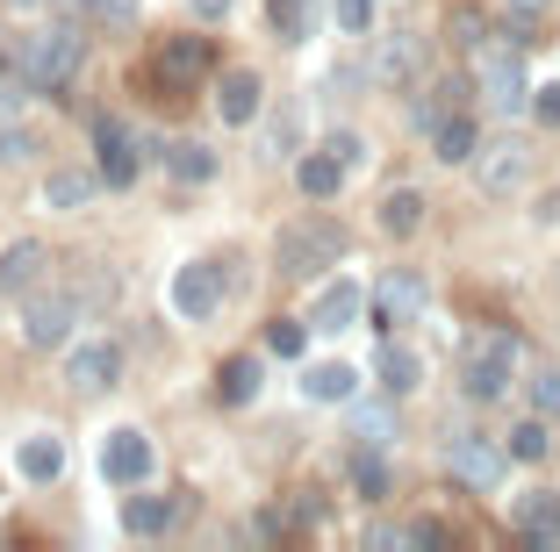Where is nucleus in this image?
I'll return each instance as SVG.
<instances>
[{
	"label": "nucleus",
	"mask_w": 560,
	"mask_h": 552,
	"mask_svg": "<svg viewBox=\"0 0 560 552\" xmlns=\"http://www.w3.org/2000/svg\"><path fill=\"white\" fill-rule=\"evenodd\" d=\"M475 80H481V94H489V108H503V115L525 108V94H532L525 72H517V44H511V36L475 50Z\"/></svg>",
	"instance_id": "obj_6"
},
{
	"label": "nucleus",
	"mask_w": 560,
	"mask_h": 552,
	"mask_svg": "<svg viewBox=\"0 0 560 552\" xmlns=\"http://www.w3.org/2000/svg\"><path fill=\"white\" fill-rule=\"evenodd\" d=\"M180 495H130V503H122V524H130L137 538H159V531H173V524H180Z\"/></svg>",
	"instance_id": "obj_17"
},
{
	"label": "nucleus",
	"mask_w": 560,
	"mask_h": 552,
	"mask_svg": "<svg viewBox=\"0 0 560 552\" xmlns=\"http://www.w3.org/2000/svg\"><path fill=\"white\" fill-rule=\"evenodd\" d=\"M302 388H310L316 402H352V388H360V374H352L346 359H324V366H310V374H302Z\"/></svg>",
	"instance_id": "obj_26"
},
{
	"label": "nucleus",
	"mask_w": 560,
	"mask_h": 552,
	"mask_svg": "<svg viewBox=\"0 0 560 552\" xmlns=\"http://www.w3.org/2000/svg\"><path fill=\"white\" fill-rule=\"evenodd\" d=\"M417 223H424V195H417V187H388V195H381V230H388V237H410Z\"/></svg>",
	"instance_id": "obj_27"
},
{
	"label": "nucleus",
	"mask_w": 560,
	"mask_h": 552,
	"mask_svg": "<svg viewBox=\"0 0 560 552\" xmlns=\"http://www.w3.org/2000/svg\"><path fill=\"white\" fill-rule=\"evenodd\" d=\"M259 72H245V66H231L223 72V80H215V115H223V122H252V115H259Z\"/></svg>",
	"instance_id": "obj_15"
},
{
	"label": "nucleus",
	"mask_w": 560,
	"mask_h": 552,
	"mask_svg": "<svg viewBox=\"0 0 560 552\" xmlns=\"http://www.w3.org/2000/svg\"><path fill=\"white\" fill-rule=\"evenodd\" d=\"M338 30L366 36V30H374V0H338Z\"/></svg>",
	"instance_id": "obj_35"
},
{
	"label": "nucleus",
	"mask_w": 560,
	"mask_h": 552,
	"mask_svg": "<svg viewBox=\"0 0 560 552\" xmlns=\"http://www.w3.org/2000/svg\"><path fill=\"white\" fill-rule=\"evenodd\" d=\"M159 72H165V86L209 80V72H215V44H209V36H165V44H159Z\"/></svg>",
	"instance_id": "obj_9"
},
{
	"label": "nucleus",
	"mask_w": 560,
	"mask_h": 552,
	"mask_svg": "<svg viewBox=\"0 0 560 552\" xmlns=\"http://www.w3.org/2000/svg\"><path fill=\"white\" fill-rule=\"evenodd\" d=\"M209 266H215V280H223V302L245 294V259H237V251H231V259H209Z\"/></svg>",
	"instance_id": "obj_37"
},
{
	"label": "nucleus",
	"mask_w": 560,
	"mask_h": 552,
	"mask_svg": "<svg viewBox=\"0 0 560 552\" xmlns=\"http://www.w3.org/2000/svg\"><path fill=\"white\" fill-rule=\"evenodd\" d=\"M302 344H310V324H295V316H273L266 324V352L273 359H302Z\"/></svg>",
	"instance_id": "obj_30"
},
{
	"label": "nucleus",
	"mask_w": 560,
	"mask_h": 552,
	"mask_svg": "<svg viewBox=\"0 0 560 552\" xmlns=\"http://www.w3.org/2000/svg\"><path fill=\"white\" fill-rule=\"evenodd\" d=\"M346 481L360 488L366 503H388V488H396V473H388V459H381V445H360V453L346 459Z\"/></svg>",
	"instance_id": "obj_19"
},
{
	"label": "nucleus",
	"mask_w": 560,
	"mask_h": 552,
	"mask_svg": "<svg viewBox=\"0 0 560 552\" xmlns=\"http://www.w3.org/2000/svg\"><path fill=\"white\" fill-rule=\"evenodd\" d=\"M360 438L366 445H388V416H381V409H366V416H360Z\"/></svg>",
	"instance_id": "obj_40"
},
{
	"label": "nucleus",
	"mask_w": 560,
	"mask_h": 552,
	"mask_svg": "<svg viewBox=\"0 0 560 552\" xmlns=\"http://www.w3.org/2000/svg\"><path fill=\"white\" fill-rule=\"evenodd\" d=\"M215 309H223V280H215V266L209 259L180 266V273H173V316H180V324H209Z\"/></svg>",
	"instance_id": "obj_7"
},
{
	"label": "nucleus",
	"mask_w": 560,
	"mask_h": 552,
	"mask_svg": "<svg viewBox=\"0 0 560 552\" xmlns=\"http://www.w3.org/2000/svg\"><path fill=\"white\" fill-rule=\"evenodd\" d=\"M116 374H122V352L108 338H94V344H72L66 352V380L80 395H101V388H116Z\"/></svg>",
	"instance_id": "obj_10"
},
{
	"label": "nucleus",
	"mask_w": 560,
	"mask_h": 552,
	"mask_svg": "<svg viewBox=\"0 0 560 552\" xmlns=\"http://www.w3.org/2000/svg\"><path fill=\"white\" fill-rule=\"evenodd\" d=\"M338 259H346V230L324 223V215L288 223V230H280V244H273V266L288 280H310V273H324V266H338Z\"/></svg>",
	"instance_id": "obj_2"
},
{
	"label": "nucleus",
	"mask_w": 560,
	"mask_h": 552,
	"mask_svg": "<svg viewBox=\"0 0 560 552\" xmlns=\"http://www.w3.org/2000/svg\"><path fill=\"white\" fill-rule=\"evenodd\" d=\"M532 115H539L546 130H560V86H532Z\"/></svg>",
	"instance_id": "obj_38"
},
{
	"label": "nucleus",
	"mask_w": 560,
	"mask_h": 552,
	"mask_svg": "<svg viewBox=\"0 0 560 552\" xmlns=\"http://www.w3.org/2000/svg\"><path fill=\"white\" fill-rule=\"evenodd\" d=\"M511 531L532 538V545H560V495L553 488H532L511 503Z\"/></svg>",
	"instance_id": "obj_11"
},
{
	"label": "nucleus",
	"mask_w": 560,
	"mask_h": 552,
	"mask_svg": "<svg viewBox=\"0 0 560 552\" xmlns=\"http://www.w3.org/2000/svg\"><path fill=\"white\" fill-rule=\"evenodd\" d=\"M553 453V431H546V416H525L511 431V459H546Z\"/></svg>",
	"instance_id": "obj_31"
},
{
	"label": "nucleus",
	"mask_w": 560,
	"mask_h": 552,
	"mask_svg": "<svg viewBox=\"0 0 560 552\" xmlns=\"http://www.w3.org/2000/svg\"><path fill=\"white\" fill-rule=\"evenodd\" d=\"M453 44H460V50H481V8H460V15H453Z\"/></svg>",
	"instance_id": "obj_36"
},
{
	"label": "nucleus",
	"mask_w": 560,
	"mask_h": 552,
	"mask_svg": "<svg viewBox=\"0 0 560 552\" xmlns=\"http://www.w3.org/2000/svg\"><path fill=\"white\" fill-rule=\"evenodd\" d=\"M374 374H381V388H388V395H410L417 380H424V359H417L410 344H388V352L374 359Z\"/></svg>",
	"instance_id": "obj_25"
},
{
	"label": "nucleus",
	"mask_w": 560,
	"mask_h": 552,
	"mask_svg": "<svg viewBox=\"0 0 560 552\" xmlns=\"http://www.w3.org/2000/svg\"><path fill=\"white\" fill-rule=\"evenodd\" d=\"M517 15H546V8H553V0H511Z\"/></svg>",
	"instance_id": "obj_42"
},
{
	"label": "nucleus",
	"mask_w": 560,
	"mask_h": 552,
	"mask_svg": "<svg viewBox=\"0 0 560 552\" xmlns=\"http://www.w3.org/2000/svg\"><path fill=\"white\" fill-rule=\"evenodd\" d=\"M44 273H50V251L36 237H15L8 251H0V294H30V287H44Z\"/></svg>",
	"instance_id": "obj_13"
},
{
	"label": "nucleus",
	"mask_w": 560,
	"mask_h": 552,
	"mask_svg": "<svg viewBox=\"0 0 560 552\" xmlns=\"http://www.w3.org/2000/svg\"><path fill=\"white\" fill-rule=\"evenodd\" d=\"M159 158H165V173H173V179H187V187H209V179H215V151H209V144H195V137L165 144Z\"/></svg>",
	"instance_id": "obj_20"
},
{
	"label": "nucleus",
	"mask_w": 560,
	"mask_h": 552,
	"mask_svg": "<svg viewBox=\"0 0 560 552\" xmlns=\"http://www.w3.org/2000/svg\"><path fill=\"white\" fill-rule=\"evenodd\" d=\"M266 15H273V30L288 36V44H295V36H310L316 8H310V0H273V8H266Z\"/></svg>",
	"instance_id": "obj_32"
},
{
	"label": "nucleus",
	"mask_w": 560,
	"mask_h": 552,
	"mask_svg": "<svg viewBox=\"0 0 560 552\" xmlns=\"http://www.w3.org/2000/svg\"><path fill=\"white\" fill-rule=\"evenodd\" d=\"M424 302H431V287H424V273H410V266H402V273H388L374 287L381 324H417V316H424Z\"/></svg>",
	"instance_id": "obj_12"
},
{
	"label": "nucleus",
	"mask_w": 560,
	"mask_h": 552,
	"mask_svg": "<svg viewBox=\"0 0 560 552\" xmlns=\"http://www.w3.org/2000/svg\"><path fill=\"white\" fill-rule=\"evenodd\" d=\"M445 473L460 488H475V495H495L503 473H511V453L495 438H481V431H453V438H445Z\"/></svg>",
	"instance_id": "obj_3"
},
{
	"label": "nucleus",
	"mask_w": 560,
	"mask_h": 552,
	"mask_svg": "<svg viewBox=\"0 0 560 552\" xmlns=\"http://www.w3.org/2000/svg\"><path fill=\"white\" fill-rule=\"evenodd\" d=\"M417 58H424V50H417V36H396V44H381V58H374V72L381 80H417Z\"/></svg>",
	"instance_id": "obj_29"
},
{
	"label": "nucleus",
	"mask_w": 560,
	"mask_h": 552,
	"mask_svg": "<svg viewBox=\"0 0 560 552\" xmlns=\"http://www.w3.org/2000/svg\"><path fill=\"white\" fill-rule=\"evenodd\" d=\"M511 359H517L511 330L475 338V344H467V359H460V388L475 395V402H503V395H511Z\"/></svg>",
	"instance_id": "obj_4"
},
{
	"label": "nucleus",
	"mask_w": 560,
	"mask_h": 552,
	"mask_svg": "<svg viewBox=\"0 0 560 552\" xmlns=\"http://www.w3.org/2000/svg\"><path fill=\"white\" fill-rule=\"evenodd\" d=\"M94 187H101V173H80V165H50L44 173V201L50 209H86Z\"/></svg>",
	"instance_id": "obj_18"
},
{
	"label": "nucleus",
	"mask_w": 560,
	"mask_h": 552,
	"mask_svg": "<svg viewBox=\"0 0 560 552\" xmlns=\"http://www.w3.org/2000/svg\"><path fill=\"white\" fill-rule=\"evenodd\" d=\"M532 409H539L546 423L560 416V366H539V374H532Z\"/></svg>",
	"instance_id": "obj_33"
},
{
	"label": "nucleus",
	"mask_w": 560,
	"mask_h": 552,
	"mask_svg": "<svg viewBox=\"0 0 560 552\" xmlns=\"http://www.w3.org/2000/svg\"><path fill=\"white\" fill-rule=\"evenodd\" d=\"M431 158L439 165H467L475 158V122H467V115H439V122H431Z\"/></svg>",
	"instance_id": "obj_21"
},
{
	"label": "nucleus",
	"mask_w": 560,
	"mask_h": 552,
	"mask_svg": "<svg viewBox=\"0 0 560 552\" xmlns=\"http://www.w3.org/2000/svg\"><path fill=\"white\" fill-rule=\"evenodd\" d=\"M15 8H44V0H15Z\"/></svg>",
	"instance_id": "obj_43"
},
{
	"label": "nucleus",
	"mask_w": 560,
	"mask_h": 552,
	"mask_svg": "<svg viewBox=\"0 0 560 552\" xmlns=\"http://www.w3.org/2000/svg\"><path fill=\"white\" fill-rule=\"evenodd\" d=\"M72 8L94 22H137V0H72Z\"/></svg>",
	"instance_id": "obj_34"
},
{
	"label": "nucleus",
	"mask_w": 560,
	"mask_h": 552,
	"mask_svg": "<svg viewBox=\"0 0 560 552\" xmlns=\"http://www.w3.org/2000/svg\"><path fill=\"white\" fill-rule=\"evenodd\" d=\"M72 324H80V294H36L30 287V302H22V344H36V352H50V344H66L72 338Z\"/></svg>",
	"instance_id": "obj_5"
},
{
	"label": "nucleus",
	"mask_w": 560,
	"mask_h": 552,
	"mask_svg": "<svg viewBox=\"0 0 560 552\" xmlns=\"http://www.w3.org/2000/svg\"><path fill=\"white\" fill-rule=\"evenodd\" d=\"M22 473H30V481H58V473H66V438H58V431L22 438Z\"/></svg>",
	"instance_id": "obj_24"
},
{
	"label": "nucleus",
	"mask_w": 560,
	"mask_h": 552,
	"mask_svg": "<svg viewBox=\"0 0 560 552\" xmlns=\"http://www.w3.org/2000/svg\"><path fill=\"white\" fill-rule=\"evenodd\" d=\"M360 309H366V294L352 287V280H330V287L316 294V309H310V330H346V324H360Z\"/></svg>",
	"instance_id": "obj_16"
},
{
	"label": "nucleus",
	"mask_w": 560,
	"mask_h": 552,
	"mask_svg": "<svg viewBox=\"0 0 560 552\" xmlns=\"http://www.w3.org/2000/svg\"><path fill=\"white\" fill-rule=\"evenodd\" d=\"M80 50H86V36L72 30V22H44V30H30V36H8L0 44V72L15 86H36V94H58V86L80 72Z\"/></svg>",
	"instance_id": "obj_1"
},
{
	"label": "nucleus",
	"mask_w": 560,
	"mask_h": 552,
	"mask_svg": "<svg viewBox=\"0 0 560 552\" xmlns=\"http://www.w3.org/2000/svg\"><path fill=\"white\" fill-rule=\"evenodd\" d=\"M94 151H101V179H108V187H130V179H137V165H144L122 122H101V130H94Z\"/></svg>",
	"instance_id": "obj_14"
},
{
	"label": "nucleus",
	"mask_w": 560,
	"mask_h": 552,
	"mask_svg": "<svg viewBox=\"0 0 560 552\" xmlns=\"http://www.w3.org/2000/svg\"><path fill=\"white\" fill-rule=\"evenodd\" d=\"M324 151H338V158H346V173H352V165H360V151H366V144H360V137H352V130H338V137H330Z\"/></svg>",
	"instance_id": "obj_39"
},
{
	"label": "nucleus",
	"mask_w": 560,
	"mask_h": 552,
	"mask_svg": "<svg viewBox=\"0 0 560 552\" xmlns=\"http://www.w3.org/2000/svg\"><path fill=\"white\" fill-rule=\"evenodd\" d=\"M101 481H116V488L151 481V438L144 431H108V438H101Z\"/></svg>",
	"instance_id": "obj_8"
},
{
	"label": "nucleus",
	"mask_w": 560,
	"mask_h": 552,
	"mask_svg": "<svg viewBox=\"0 0 560 552\" xmlns=\"http://www.w3.org/2000/svg\"><path fill=\"white\" fill-rule=\"evenodd\" d=\"M252 395H259V359H252V352L223 359V366H215V402H231V409H245Z\"/></svg>",
	"instance_id": "obj_22"
},
{
	"label": "nucleus",
	"mask_w": 560,
	"mask_h": 552,
	"mask_svg": "<svg viewBox=\"0 0 560 552\" xmlns=\"http://www.w3.org/2000/svg\"><path fill=\"white\" fill-rule=\"evenodd\" d=\"M295 179H302V195H310V201H330L338 187H346V158H338V151H310V158L295 165Z\"/></svg>",
	"instance_id": "obj_23"
},
{
	"label": "nucleus",
	"mask_w": 560,
	"mask_h": 552,
	"mask_svg": "<svg viewBox=\"0 0 560 552\" xmlns=\"http://www.w3.org/2000/svg\"><path fill=\"white\" fill-rule=\"evenodd\" d=\"M195 15H231V0H195Z\"/></svg>",
	"instance_id": "obj_41"
},
{
	"label": "nucleus",
	"mask_w": 560,
	"mask_h": 552,
	"mask_svg": "<svg viewBox=\"0 0 560 552\" xmlns=\"http://www.w3.org/2000/svg\"><path fill=\"white\" fill-rule=\"evenodd\" d=\"M481 187H489V195H517V187H525V151L503 144L495 158H481Z\"/></svg>",
	"instance_id": "obj_28"
}]
</instances>
